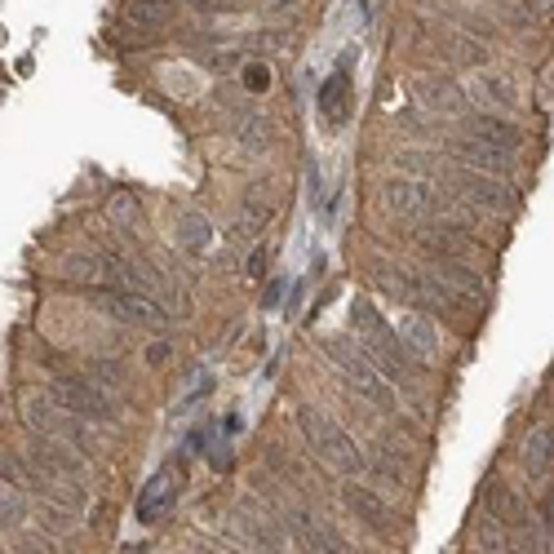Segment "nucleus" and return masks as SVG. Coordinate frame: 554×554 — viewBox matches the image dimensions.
Returning <instances> with one entry per match:
<instances>
[{
    "instance_id": "1",
    "label": "nucleus",
    "mask_w": 554,
    "mask_h": 554,
    "mask_svg": "<svg viewBox=\"0 0 554 554\" xmlns=\"http://www.w3.org/2000/svg\"><path fill=\"white\" fill-rule=\"evenodd\" d=\"M351 324H355V333H359V351L373 359V364L382 368L391 382H399V377H413L417 359L404 351V342H399L395 324H386L382 311H377L373 302L355 297V302H351Z\"/></svg>"
},
{
    "instance_id": "2",
    "label": "nucleus",
    "mask_w": 554,
    "mask_h": 554,
    "mask_svg": "<svg viewBox=\"0 0 554 554\" xmlns=\"http://www.w3.org/2000/svg\"><path fill=\"white\" fill-rule=\"evenodd\" d=\"M293 422H297V430H302L306 448H311V453L320 457V461H328L333 470H342V475H364V470H368V457L359 453V444L328 413H320V408H311V404H302L293 413Z\"/></svg>"
},
{
    "instance_id": "3",
    "label": "nucleus",
    "mask_w": 554,
    "mask_h": 554,
    "mask_svg": "<svg viewBox=\"0 0 554 554\" xmlns=\"http://www.w3.org/2000/svg\"><path fill=\"white\" fill-rule=\"evenodd\" d=\"M377 284L391 289L395 297H404L408 306H422V311H435L453 324H466L461 320V306H466L470 297H461L453 284H444L435 271H386L382 266V271H377Z\"/></svg>"
},
{
    "instance_id": "4",
    "label": "nucleus",
    "mask_w": 554,
    "mask_h": 554,
    "mask_svg": "<svg viewBox=\"0 0 554 554\" xmlns=\"http://www.w3.org/2000/svg\"><path fill=\"white\" fill-rule=\"evenodd\" d=\"M320 351L333 359L337 373H342L346 382H351L355 391L364 395V404H373L377 413H399V399H395V391H391V377H382V368H377L364 351L346 346V337H324Z\"/></svg>"
},
{
    "instance_id": "5",
    "label": "nucleus",
    "mask_w": 554,
    "mask_h": 554,
    "mask_svg": "<svg viewBox=\"0 0 554 554\" xmlns=\"http://www.w3.org/2000/svg\"><path fill=\"white\" fill-rule=\"evenodd\" d=\"M23 422H27V430H32L36 439H54V444L85 448V453H94V435H89V422H80V417L63 413V408H58L49 395L45 399H27Z\"/></svg>"
},
{
    "instance_id": "6",
    "label": "nucleus",
    "mask_w": 554,
    "mask_h": 554,
    "mask_svg": "<svg viewBox=\"0 0 554 554\" xmlns=\"http://www.w3.org/2000/svg\"><path fill=\"white\" fill-rule=\"evenodd\" d=\"M49 399H54L63 413L80 417V422H111L116 417V399H111L102 386H94L89 377H58L49 382Z\"/></svg>"
},
{
    "instance_id": "7",
    "label": "nucleus",
    "mask_w": 554,
    "mask_h": 554,
    "mask_svg": "<svg viewBox=\"0 0 554 554\" xmlns=\"http://www.w3.org/2000/svg\"><path fill=\"white\" fill-rule=\"evenodd\" d=\"M439 178L457 191V200L479 204V209H488V213H510V209H515V191H510L501 178L475 173V169H466V164H448V169H439Z\"/></svg>"
},
{
    "instance_id": "8",
    "label": "nucleus",
    "mask_w": 554,
    "mask_h": 554,
    "mask_svg": "<svg viewBox=\"0 0 554 554\" xmlns=\"http://www.w3.org/2000/svg\"><path fill=\"white\" fill-rule=\"evenodd\" d=\"M382 209L399 222H426L430 213H444V204H439V191L430 182L399 173V178L382 182Z\"/></svg>"
},
{
    "instance_id": "9",
    "label": "nucleus",
    "mask_w": 554,
    "mask_h": 554,
    "mask_svg": "<svg viewBox=\"0 0 554 554\" xmlns=\"http://www.w3.org/2000/svg\"><path fill=\"white\" fill-rule=\"evenodd\" d=\"M94 306L111 320H125V324H138V328H164L173 320L169 306H160L156 297H142V293H129V289H94Z\"/></svg>"
},
{
    "instance_id": "10",
    "label": "nucleus",
    "mask_w": 554,
    "mask_h": 554,
    "mask_svg": "<svg viewBox=\"0 0 554 554\" xmlns=\"http://www.w3.org/2000/svg\"><path fill=\"white\" fill-rule=\"evenodd\" d=\"M284 528H289V537L306 554H346V541L337 537L333 523L320 519V515H311V510H302V506L284 510Z\"/></svg>"
},
{
    "instance_id": "11",
    "label": "nucleus",
    "mask_w": 554,
    "mask_h": 554,
    "mask_svg": "<svg viewBox=\"0 0 554 554\" xmlns=\"http://www.w3.org/2000/svg\"><path fill=\"white\" fill-rule=\"evenodd\" d=\"M182 497V466L178 461H169V466H160L156 475H151V484L142 488L138 497V519L142 523H160L173 515V506H178Z\"/></svg>"
},
{
    "instance_id": "12",
    "label": "nucleus",
    "mask_w": 554,
    "mask_h": 554,
    "mask_svg": "<svg viewBox=\"0 0 554 554\" xmlns=\"http://www.w3.org/2000/svg\"><path fill=\"white\" fill-rule=\"evenodd\" d=\"M448 151L466 164V169L475 173H488V178H506L510 169H515V156L501 147H488V142L470 138V133H457V138H448Z\"/></svg>"
},
{
    "instance_id": "13",
    "label": "nucleus",
    "mask_w": 554,
    "mask_h": 554,
    "mask_svg": "<svg viewBox=\"0 0 554 554\" xmlns=\"http://www.w3.org/2000/svg\"><path fill=\"white\" fill-rule=\"evenodd\" d=\"M342 506L351 510V515L364 523V528H373L377 537H395V510L386 506V501L377 497L373 488H364V484H342Z\"/></svg>"
},
{
    "instance_id": "14",
    "label": "nucleus",
    "mask_w": 554,
    "mask_h": 554,
    "mask_svg": "<svg viewBox=\"0 0 554 554\" xmlns=\"http://www.w3.org/2000/svg\"><path fill=\"white\" fill-rule=\"evenodd\" d=\"M461 133H470V138H479V142H488V147H501V151H515L523 147V133L515 120H506V116H492V111H466L461 116Z\"/></svg>"
},
{
    "instance_id": "15",
    "label": "nucleus",
    "mask_w": 554,
    "mask_h": 554,
    "mask_svg": "<svg viewBox=\"0 0 554 554\" xmlns=\"http://www.w3.org/2000/svg\"><path fill=\"white\" fill-rule=\"evenodd\" d=\"M227 133L249 151H266L275 138L271 120H266L258 107H249V102H227Z\"/></svg>"
},
{
    "instance_id": "16",
    "label": "nucleus",
    "mask_w": 554,
    "mask_h": 554,
    "mask_svg": "<svg viewBox=\"0 0 554 554\" xmlns=\"http://www.w3.org/2000/svg\"><path fill=\"white\" fill-rule=\"evenodd\" d=\"M395 333L399 342H404V351L417 359V364H426V359L439 355V333H435V320H426L422 311H404L395 320Z\"/></svg>"
},
{
    "instance_id": "17",
    "label": "nucleus",
    "mask_w": 554,
    "mask_h": 554,
    "mask_svg": "<svg viewBox=\"0 0 554 554\" xmlns=\"http://www.w3.org/2000/svg\"><path fill=\"white\" fill-rule=\"evenodd\" d=\"M346 111H351V54H346L333 76L320 85V116L328 125H342Z\"/></svg>"
},
{
    "instance_id": "18",
    "label": "nucleus",
    "mask_w": 554,
    "mask_h": 554,
    "mask_svg": "<svg viewBox=\"0 0 554 554\" xmlns=\"http://www.w3.org/2000/svg\"><path fill=\"white\" fill-rule=\"evenodd\" d=\"M554 470V430L550 426H532L523 439V475L532 484H546Z\"/></svg>"
},
{
    "instance_id": "19",
    "label": "nucleus",
    "mask_w": 554,
    "mask_h": 554,
    "mask_svg": "<svg viewBox=\"0 0 554 554\" xmlns=\"http://www.w3.org/2000/svg\"><path fill=\"white\" fill-rule=\"evenodd\" d=\"M439 280L444 284H453V289L461 293V297H484L488 293V284H484V275L475 271L470 262H439Z\"/></svg>"
},
{
    "instance_id": "20",
    "label": "nucleus",
    "mask_w": 554,
    "mask_h": 554,
    "mask_svg": "<svg viewBox=\"0 0 554 554\" xmlns=\"http://www.w3.org/2000/svg\"><path fill=\"white\" fill-rule=\"evenodd\" d=\"M178 244H182V249H191V253L209 249V244H213V222L204 218V213L187 209V213L178 218Z\"/></svg>"
},
{
    "instance_id": "21",
    "label": "nucleus",
    "mask_w": 554,
    "mask_h": 554,
    "mask_svg": "<svg viewBox=\"0 0 554 554\" xmlns=\"http://www.w3.org/2000/svg\"><path fill=\"white\" fill-rule=\"evenodd\" d=\"M422 102H426V107H439V111H453V116H466V111H470L466 94H461L453 80H435V85H422Z\"/></svg>"
},
{
    "instance_id": "22",
    "label": "nucleus",
    "mask_w": 554,
    "mask_h": 554,
    "mask_svg": "<svg viewBox=\"0 0 554 554\" xmlns=\"http://www.w3.org/2000/svg\"><path fill=\"white\" fill-rule=\"evenodd\" d=\"M36 519H40V528H45V537H67V532H76V510L63 506V501H40Z\"/></svg>"
},
{
    "instance_id": "23",
    "label": "nucleus",
    "mask_w": 554,
    "mask_h": 554,
    "mask_svg": "<svg viewBox=\"0 0 554 554\" xmlns=\"http://www.w3.org/2000/svg\"><path fill=\"white\" fill-rule=\"evenodd\" d=\"M444 54L461 67H484L488 63V45H479V40H470V36H444Z\"/></svg>"
},
{
    "instance_id": "24",
    "label": "nucleus",
    "mask_w": 554,
    "mask_h": 554,
    "mask_svg": "<svg viewBox=\"0 0 554 554\" xmlns=\"http://www.w3.org/2000/svg\"><path fill=\"white\" fill-rule=\"evenodd\" d=\"M475 89L492 102V107H510V102H515V89H510V80H501L497 71H479V76H475Z\"/></svg>"
},
{
    "instance_id": "25",
    "label": "nucleus",
    "mask_w": 554,
    "mask_h": 554,
    "mask_svg": "<svg viewBox=\"0 0 554 554\" xmlns=\"http://www.w3.org/2000/svg\"><path fill=\"white\" fill-rule=\"evenodd\" d=\"M169 0H133L129 5V18L138 27H160V23H169Z\"/></svg>"
},
{
    "instance_id": "26",
    "label": "nucleus",
    "mask_w": 554,
    "mask_h": 554,
    "mask_svg": "<svg viewBox=\"0 0 554 554\" xmlns=\"http://www.w3.org/2000/svg\"><path fill=\"white\" fill-rule=\"evenodd\" d=\"M266 85H271V67H266V63H249V67H244V89H249V94H262Z\"/></svg>"
},
{
    "instance_id": "27",
    "label": "nucleus",
    "mask_w": 554,
    "mask_h": 554,
    "mask_svg": "<svg viewBox=\"0 0 554 554\" xmlns=\"http://www.w3.org/2000/svg\"><path fill=\"white\" fill-rule=\"evenodd\" d=\"M0 519H5V528H18V523H23V497H18V492L5 488V501H0Z\"/></svg>"
},
{
    "instance_id": "28",
    "label": "nucleus",
    "mask_w": 554,
    "mask_h": 554,
    "mask_svg": "<svg viewBox=\"0 0 554 554\" xmlns=\"http://www.w3.org/2000/svg\"><path fill=\"white\" fill-rule=\"evenodd\" d=\"M94 373H102V382L107 386H125V364H111V359H98Z\"/></svg>"
},
{
    "instance_id": "29",
    "label": "nucleus",
    "mask_w": 554,
    "mask_h": 554,
    "mask_svg": "<svg viewBox=\"0 0 554 554\" xmlns=\"http://www.w3.org/2000/svg\"><path fill=\"white\" fill-rule=\"evenodd\" d=\"M541 528H546V546H554V492L541 497Z\"/></svg>"
},
{
    "instance_id": "30",
    "label": "nucleus",
    "mask_w": 554,
    "mask_h": 554,
    "mask_svg": "<svg viewBox=\"0 0 554 554\" xmlns=\"http://www.w3.org/2000/svg\"><path fill=\"white\" fill-rule=\"evenodd\" d=\"M23 554H58L54 550V537H27L23 541Z\"/></svg>"
},
{
    "instance_id": "31",
    "label": "nucleus",
    "mask_w": 554,
    "mask_h": 554,
    "mask_svg": "<svg viewBox=\"0 0 554 554\" xmlns=\"http://www.w3.org/2000/svg\"><path fill=\"white\" fill-rule=\"evenodd\" d=\"M262 266H266V258H262V253H253V258H249V271L262 275Z\"/></svg>"
},
{
    "instance_id": "32",
    "label": "nucleus",
    "mask_w": 554,
    "mask_h": 554,
    "mask_svg": "<svg viewBox=\"0 0 554 554\" xmlns=\"http://www.w3.org/2000/svg\"><path fill=\"white\" fill-rule=\"evenodd\" d=\"M5 554H23V550H5Z\"/></svg>"
},
{
    "instance_id": "33",
    "label": "nucleus",
    "mask_w": 554,
    "mask_h": 554,
    "mask_svg": "<svg viewBox=\"0 0 554 554\" xmlns=\"http://www.w3.org/2000/svg\"><path fill=\"white\" fill-rule=\"evenodd\" d=\"M191 5H204V0H191Z\"/></svg>"
},
{
    "instance_id": "34",
    "label": "nucleus",
    "mask_w": 554,
    "mask_h": 554,
    "mask_svg": "<svg viewBox=\"0 0 554 554\" xmlns=\"http://www.w3.org/2000/svg\"><path fill=\"white\" fill-rule=\"evenodd\" d=\"M510 554H519V550H510Z\"/></svg>"
}]
</instances>
